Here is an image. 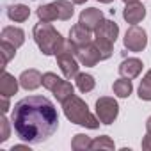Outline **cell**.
I'll return each instance as SVG.
<instances>
[{
    "instance_id": "7",
    "label": "cell",
    "mask_w": 151,
    "mask_h": 151,
    "mask_svg": "<svg viewBox=\"0 0 151 151\" xmlns=\"http://www.w3.org/2000/svg\"><path fill=\"white\" fill-rule=\"evenodd\" d=\"M77 59H78V62L82 66H89L91 68V66H96L101 60V55H100L98 48L94 46V43H89V45H86V46L77 50Z\"/></svg>"
},
{
    "instance_id": "2",
    "label": "cell",
    "mask_w": 151,
    "mask_h": 151,
    "mask_svg": "<svg viewBox=\"0 0 151 151\" xmlns=\"http://www.w3.org/2000/svg\"><path fill=\"white\" fill-rule=\"evenodd\" d=\"M62 109H64V116H66L71 123H75V124L86 126V128H89V130H96V128L101 124L100 119L91 114L87 103H86L82 98L75 96V94H73L69 100H66V101L62 103Z\"/></svg>"
},
{
    "instance_id": "22",
    "label": "cell",
    "mask_w": 151,
    "mask_h": 151,
    "mask_svg": "<svg viewBox=\"0 0 151 151\" xmlns=\"http://www.w3.org/2000/svg\"><path fill=\"white\" fill-rule=\"evenodd\" d=\"M55 7H57V13H59V20L66 22L73 16L75 9H73V4L69 2V0H55Z\"/></svg>"
},
{
    "instance_id": "33",
    "label": "cell",
    "mask_w": 151,
    "mask_h": 151,
    "mask_svg": "<svg viewBox=\"0 0 151 151\" xmlns=\"http://www.w3.org/2000/svg\"><path fill=\"white\" fill-rule=\"evenodd\" d=\"M71 2H73V4H77V6H82V4L87 2V0H71Z\"/></svg>"
},
{
    "instance_id": "5",
    "label": "cell",
    "mask_w": 151,
    "mask_h": 151,
    "mask_svg": "<svg viewBox=\"0 0 151 151\" xmlns=\"http://www.w3.org/2000/svg\"><path fill=\"white\" fill-rule=\"evenodd\" d=\"M117 114H119V105L114 98L101 96L96 100V117L100 119L101 124H112L117 119Z\"/></svg>"
},
{
    "instance_id": "8",
    "label": "cell",
    "mask_w": 151,
    "mask_h": 151,
    "mask_svg": "<svg viewBox=\"0 0 151 151\" xmlns=\"http://www.w3.org/2000/svg\"><path fill=\"white\" fill-rule=\"evenodd\" d=\"M93 39H94L93 37V32L89 29H86L84 25H80V23L73 25L71 30H69V41L77 46V48H82V46L93 43Z\"/></svg>"
},
{
    "instance_id": "32",
    "label": "cell",
    "mask_w": 151,
    "mask_h": 151,
    "mask_svg": "<svg viewBox=\"0 0 151 151\" xmlns=\"http://www.w3.org/2000/svg\"><path fill=\"white\" fill-rule=\"evenodd\" d=\"M146 133L151 135V117H147V121H146Z\"/></svg>"
},
{
    "instance_id": "12",
    "label": "cell",
    "mask_w": 151,
    "mask_h": 151,
    "mask_svg": "<svg viewBox=\"0 0 151 151\" xmlns=\"http://www.w3.org/2000/svg\"><path fill=\"white\" fill-rule=\"evenodd\" d=\"M94 36L96 37H103V39H107L110 43H116V39L119 36V25L116 22H112V20H103L98 25V29L94 30Z\"/></svg>"
},
{
    "instance_id": "11",
    "label": "cell",
    "mask_w": 151,
    "mask_h": 151,
    "mask_svg": "<svg viewBox=\"0 0 151 151\" xmlns=\"http://www.w3.org/2000/svg\"><path fill=\"white\" fill-rule=\"evenodd\" d=\"M123 18L130 25H137L146 18V7L139 2V0L137 2H130V4H126V7L123 11Z\"/></svg>"
},
{
    "instance_id": "10",
    "label": "cell",
    "mask_w": 151,
    "mask_h": 151,
    "mask_svg": "<svg viewBox=\"0 0 151 151\" xmlns=\"http://www.w3.org/2000/svg\"><path fill=\"white\" fill-rule=\"evenodd\" d=\"M142 66H144L142 60L137 59V57L124 59V60L119 64V75H121V77H124V78L133 80V78H137L139 75L142 73Z\"/></svg>"
},
{
    "instance_id": "3",
    "label": "cell",
    "mask_w": 151,
    "mask_h": 151,
    "mask_svg": "<svg viewBox=\"0 0 151 151\" xmlns=\"http://www.w3.org/2000/svg\"><path fill=\"white\" fill-rule=\"evenodd\" d=\"M34 41L39 46V50L45 55H57V52L62 48L64 45V37L60 36V32H57L53 29V25L50 22H39L36 23L34 30H32Z\"/></svg>"
},
{
    "instance_id": "16",
    "label": "cell",
    "mask_w": 151,
    "mask_h": 151,
    "mask_svg": "<svg viewBox=\"0 0 151 151\" xmlns=\"http://www.w3.org/2000/svg\"><path fill=\"white\" fill-rule=\"evenodd\" d=\"M7 16H9L13 22L22 23V22H27V20H29L30 9H29L27 6H23V4H14V6H9V7H7Z\"/></svg>"
},
{
    "instance_id": "31",
    "label": "cell",
    "mask_w": 151,
    "mask_h": 151,
    "mask_svg": "<svg viewBox=\"0 0 151 151\" xmlns=\"http://www.w3.org/2000/svg\"><path fill=\"white\" fill-rule=\"evenodd\" d=\"M11 151H30V147H29V146H22V144H18V146H13Z\"/></svg>"
},
{
    "instance_id": "18",
    "label": "cell",
    "mask_w": 151,
    "mask_h": 151,
    "mask_svg": "<svg viewBox=\"0 0 151 151\" xmlns=\"http://www.w3.org/2000/svg\"><path fill=\"white\" fill-rule=\"evenodd\" d=\"M37 16H39V20L41 22H55V20H59V13H57V7H55V4L52 2V4H43V6H39L37 7Z\"/></svg>"
},
{
    "instance_id": "27",
    "label": "cell",
    "mask_w": 151,
    "mask_h": 151,
    "mask_svg": "<svg viewBox=\"0 0 151 151\" xmlns=\"http://www.w3.org/2000/svg\"><path fill=\"white\" fill-rule=\"evenodd\" d=\"M91 149H114V140L109 135L96 137L91 144Z\"/></svg>"
},
{
    "instance_id": "20",
    "label": "cell",
    "mask_w": 151,
    "mask_h": 151,
    "mask_svg": "<svg viewBox=\"0 0 151 151\" xmlns=\"http://www.w3.org/2000/svg\"><path fill=\"white\" fill-rule=\"evenodd\" d=\"M75 80H77V87L82 91V93H91L96 86V80L93 75L89 73H78L77 77H75Z\"/></svg>"
},
{
    "instance_id": "29",
    "label": "cell",
    "mask_w": 151,
    "mask_h": 151,
    "mask_svg": "<svg viewBox=\"0 0 151 151\" xmlns=\"http://www.w3.org/2000/svg\"><path fill=\"white\" fill-rule=\"evenodd\" d=\"M0 110H2V114H6L9 110V96L0 94Z\"/></svg>"
},
{
    "instance_id": "13",
    "label": "cell",
    "mask_w": 151,
    "mask_h": 151,
    "mask_svg": "<svg viewBox=\"0 0 151 151\" xmlns=\"http://www.w3.org/2000/svg\"><path fill=\"white\" fill-rule=\"evenodd\" d=\"M43 84V75L37 69H25L20 75V86L25 91H34Z\"/></svg>"
},
{
    "instance_id": "26",
    "label": "cell",
    "mask_w": 151,
    "mask_h": 151,
    "mask_svg": "<svg viewBox=\"0 0 151 151\" xmlns=\"http://www.w3.org/2000/svg\"><path fill=\"white\" fill-rule=\"evenodd\" d=\"M60 77H57L55 73H52V71H48V73H45L43 75V87L45 89H48V91H52L53 93V89L60 84Z\"/></svg>"
},
{
    "instance_id": "15",
    "label": "cell",
    "mask_w": 151,
    "mask_h": 151,
    "mask_svg": "<svg viewBox=\"0 0 151 151\" xmlns=\"http://www.w3.org/2000/svg\"><path fill=\"white\" fill-rule=\"evenodd\" d=\"M18 84H20V78H14L11 73H7L4 69L2 77H0V94H2V96H13V94H16Z\"/></svg>"
},
{
    "instance_id": "1",
    "label": "cell",
    "mask_w": 151,
    "mask_h": 151,
    "mask_svg": "<svg viewBox=\"0 0 151 151\" xmlns=\"http://www.w3.org/2000/svg\"><path fill=\"white\" fill-rule=\"evenodd\" d=\"M13 128L27 144H43L59 128L55 105L45 96H27L20 100L11 114Z\"/></svg>"
},
{
    "instance_id": "35",
    "label": "cell",
    "mask_w": 151,
    "mask_h": 151,
    "mask_svg": "<svg viewBox=\"0 0 151 151\" xmlns=\"http://www.w3.org/2000/svg\"><path fill=\"white\" fill-rule=\"evenodd\" d=\"M124 4H130V2H137V0H123Z\"/></svg>"
},
{
    "instance_id": "23",
    "label": "cell",
    "mask_w": 151,
    "mask_h": 151,
    "mask_svg": "<svg viewBox=\"0 0 151 151\" xmlns=\"http://www.w3.org/2000/svg\"><path fill=\"white\" fill-rule=\"evenodd\" d=\"M139 98L144 101H151V69L144 75L139 86Z\"/></svg>"
},
{
    "instance_id": "25",
    "label": "cell",
    "mask_w": 151,
    "mask_h": 151,
    "mask_svg": "<svg viewBox=\"0 0 151 151\" xmlns=\"http://www.w3.org/2000/svg\"><path fill=\"white\" fill-rule=\"evenodd\" d=\"M16 46H13L11 43H7V41H2L0 43V52H2V68L6 69V66L9 64V60L11 59H14V55H16Z\"/></svg>"
},
{
    "instance_id": "6",
    "label": "cell",
    "mask_w": 151,
    "mask_h": 151,
    "mask_svg": "<svg viewBox=\"0 0 151 151\" xmlns=\"http://www.w3.org/2000/svg\"><path fill=\"white\" fill-rule=\"evenodd\" d=\"M124 48H128L130 52H142L146 46H147V34L144 29L137 27V25H132L126 34H124Z\"/></svg>"
},
{
    "instance_id": "14",
    "label": "cell",
    "mask_w": 151,
    "mask_h": 151,
    "mask_svg": "<svg viewBox=\"0 0 151 151\" xmlns=\"http://www.w3.org/2000/svg\"><path fill=\"white\" fill-rule=\"evenodd\" d=\"M0 37H2V41H7V43H11L16 48H20L25 43V32L20 27H11V25L9 27H4Z\"/></svg>"
},
{
    "instance_id": "28",
    "label": "cell",
    "mask_w": 151,
    "mask_h": 151,
    "mask_svg": "<svg viewBox=\"0 0 151 151\" xmlns=\"http://www.w3.org/2000/svg\"><path fill=\"white\" fill-rule=\"evenodd\" d=\"M0 126H2V135H0V142H6L9 139V121L2 116L0 117Z\"/></svg>"
},
{
    "instance_id": "30",
    "label": "cell",
    "mask_w": 151,
    "mask_h": 151,
    "mask_svg": "<svg viewBox=\"0 0 151 151\" xmlns=\"http://www.w3.org/2000/svg\"><path fill=\"white\" fill-rule=\"evenodd\" d=\"M142 149L151 151V135H149V133H146V137L142 139Z\"/></svg>"
},
{
    "instance_id": "19",
    "label": "cell",
    "mask_w": 151,
    "mask_h": 151,
    "mask_svg": "<svg viewBox=\"0 0 151 151\" xmlns=\"http://www.w3.org/2000/svg\"><path fill=\"white\" fill-rule=\"evenodd\" d=\"M112 89H114V94H116V96H119V98H128V96L132 94V91H133V86H132V80H130V78L121 77L119 80L114 82Z\"/></svg>"
},
{
    "instance_id": "21",
    "label": "cell",
    "mask_w": 151,
    "mask_h": 151,
    "mask_svg": "<svg viewBox=\"0 0 151 151\" xmlns=\"http://www.w3.org/2000/svg\"><path fill=\"white\" fill-rule=\"evenodd\" d=\"M93 43H94V46L98 48V52H100V55H101V60H107V59L112 57L114 43H110V41H107V39H103V37H96V36H94Z\"/></svg>"
},
{
    "instance_id": "9",
    "label": "cell",
    "mask_w": 151,
    "mask_h": 151,
    "mask_svg": "<svg viewBox=\"0 0 151 151\" xmlns=\"http://www.w3.org/2000/svg\"><path fill=\"white\" fill-rule=\"evenodd\" d=\"M103 22V13L96 7H89V9H84L80 13V18H78V23L84 25L86 29H89L91 32H94L98 29V25Z\"/></svg>"
},
{
    "instance_id": "34",
    "label": "cell",
    "mask_w": 151,
    "mask_h": 151,
    "mask_svg": "<svg viewBox=\"0 0 151 151\" xmlns=\"http://www.w3.org/2000/svg\"><path fill=\"white\" fill-rule=\"evenodd\" d=\"M98 2H101V4H110V2H114V0H98Z\"/></svg>"
},
{
    "instance_id": "24",
    "label": "cell",
    "mask_w": 151,
    "mask_h": 151,
    "mask_svg": "<svg viewBox=\"0 0 151 151\" xmlns=\"http://www.w3.org/2000/svg\"><path fill=\"white\" fill-rule=\"evenodd\" d=\"M91 144H93V139L86 133H77L71 140V147L75 151H84V149H91Z\"/></svg>"
},
{
    "instance_id": "4",
    "label": "cell",
    "mask_w": 151,
    "mask_h": 151,
    "mask_svg": "<svg viewBox=\"0 0 151 151\" xmlns=\"http://www.w3.org/2000/svg\"><path fill=\"white\" fill-rule=\"evenodd\" d=\"M77 50H78L77 46H75L69 39H66L62 48L57 52V64H59L62 75L68 80L75 78L78 75L80 66H78V59H77Z\"/></svg>"
},
{
    "instance_id": "17",
    "label": "cell",
    "mask_w": 151,
    "mask_h": 151,
    "mask_svg": "<svg viewBox=\"0 0 151 151\" xmlns=\"http://www.w3.org/2000/svg\"><path fill=\"white\" fill-rule=\"evenodd\" d=\"M73 94H75V89H73L71 82H68V80H60V84L53 89V96L57 98L59 103H64V101L69 100Z\"/></svg>"
}]
</instances>
